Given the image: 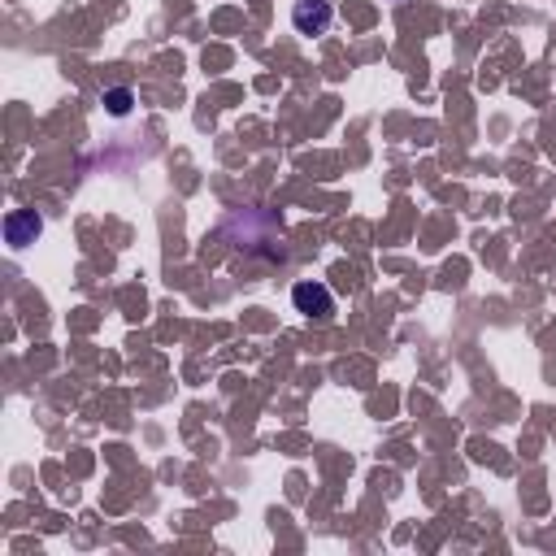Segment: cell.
Wrapping results in <instances>:
<instances>
[{"label": "cell", "instance_id": "6da1fadb", "mask_svg": "<svg viewBox=\"0 0 556 556\" xmlns=\"http://www.w3.org/2000/svg\"><path fill=\"white\" fill-rule=\"evenodd\" d=\"M292 305H296V313H305V318L326 322L335 313V296L326 283H318V278H305V283L292 287Z\"/></svg>", "mask_w": 556, "mask_h": 556}, {"label": "cell", "instance_id": "7a4b0ae2", "mask_svg": "<svg viewBox=\"0 0 556 556\" xmlns=\"http://www.w3.org/2000/svg\"><path fill=\"white\" fill-rule=\"evenodd\" d=\"M335 22V9L331 0H296L292 5V27L300 35H326Z\"/></svg>", "mask_w": 556, "mask_h": 556}, {"label": "cell", "instance_id": "3957f363", "mask_svg": "<svg viewBox=\"0 0 556 556\" xmlns=\"http://www.w3.org/2000/svg\"><path fill=\"white\" fill-rule=\"evenodd\" d=\"M40 235H44V218H40L35 209H14V213L5 218V239H9L14 248H31Z\"/></svg>", "mask_w": 556, "mask_h": 556}, {"label": "cell", "instance_id": "277c9868", "mask_svg": "<svg viewBox=\"0 0 556 556\" xmlns=\"http://www.w3.org/2000/svg\"><path fill=\"white\" fill-rule=\"evenodd\" d=\"M105 109H109V118H126V113L135 109V92H131V87H109Z\"/></svg>", "mask_w": 556, "mask_h": 556}]
</instances>
